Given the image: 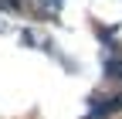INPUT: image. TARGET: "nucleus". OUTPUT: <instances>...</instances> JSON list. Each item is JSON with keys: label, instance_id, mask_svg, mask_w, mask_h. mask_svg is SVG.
Wrapping results in <instances>:
<instances>
[{"label": "nucleus", "instance_id": "1", "mask_svg": "<svg viewBox=\"0 0 122 119\" xmlns=\"http://www.w3.org/2000/svg\"><path fill=\"white\" fill-rule=\"evenodd\" d=\"M37 4H41V7H48V10H58V7H61V0H37Z\"/></svg>", "mask_w": 122, "mask_h": 119}, {"label": "nucleus", "instance_id": "2", "mask_svg": "<svg viewBox=\"0 0 122 119\" xmlns=\"http://www.w3.org/2000/svg\"><path fill=\"white\" fill-rule=\"evenodd\" d=\"M4 4H7V7H20V0H4Z\"/></svg>", "mask_w": 122, "mask_h": 119}]
</instances>
